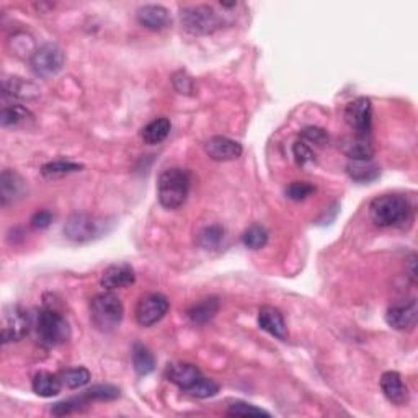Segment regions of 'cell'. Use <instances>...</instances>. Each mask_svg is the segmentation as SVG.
I'll return each mask as SVG.
<instances>
[{
    "mask_svg": "<svg viewBox=\"0 0 418 418\" xmlns=\"http://www.w3.org/2000/svg\"><path fill=\"white\" fill-rule=\"evenodd\" d=\"M412 205L404 195H382L369 203L371 221L377 228L404 225L412 219Z\"/></svg>",
    "mask_w": 418,
    "mask_h": 418,
    "instance_id": "1",
    "label": "cell"
},
{
    "mask_svg": "<svg viewBox=\"0 0 418 418\" xmlns=\"http://www.w3.org/2000/svg\"><path fill=\"white\" fill-rule=\"evenodd\" d=\"M191 188V175L185 168H168L157 182V196L165 209H178L185 205Z\"/></svg>",
    "mask_w": 418,
    "mask_h": 418,
    "instance_id": "2",
    "label": "cell"
},
{
    "mask_svg": "<svg viewBox=\"0 0 418 418\" xmlns=\"http://www.w3.org/2000/svg\"><path fill=\"white\" fill-rule=\"evenodd\" d=\"M115 223L108 218H100L88 213H76L69 216L64 225L66 239L76 244H87L108 234Z\"/></svg>",
    "mask_w": 418,
    "mask_h": 418,
    "instance_id": "3",
    "label": "cell"
},
{
    "mask_svg": "<svg viewBox=\"0 0 418 418\" xmlns=\"http://www.w3.org/2000/svg\"><path fill=\"white\" fill-rule=\"evenodd\" d=\"M35 329L39 345L46 348L59 347V345L69 342L71 338L69 322L56 307H44L39 310Z\"/></svg>",
    "mask_w": 418,
    "mask_h": 418,
    "instance_id": "4",
    "label": "cell"
},
{
    "mask_svg": "<svg viewBox=\"0 0 418 418\" xmlns=\"http://www.w3.org/2000/svg\"><path fill=\"white\" fill-rule=\"evenodd\" d=\"M124 307L121 299L111 291L97 295L90 302V319L97 330L110 333L121 324Z\"/></svg>",
    "mask_w": 418,
    "mask_h": 418,
    "instance_id": "5",
    "label": "cell"
},
{
    "mask_svg": "<svg viewBox=\"0 0 418 418\" xmlns=\"http://www.w3.org/2000/svg\"><path fill=\"white\" fill-rule=\"evenodd\" d=\"M180 20H182L185 31L196 36L213 35L214 31H218L224 25L221 14H218L209 5H191V7L182 9Z\"/></svg>",
    "mask_w": 418,
    "mask_h": 418,
    "instance_id": "6",
    "label": "cell"
},
{
    "mask_svg": "<svg viewBox=\"0 0 418 418\" xmlns=\"http://www.w3.org/2000/svg\"><path fill=\"white\" fill-rule=\"evenodd\" d=\"M31 327V319L26 310L20 306H7L2 312V343L20 342L28 335Z\"/></svg>",
    "mask_w": 418,
    "mask_h": 418,
    "instance_id": "7",
    "label": "cell"
},
{
    "mask_svg": "<svg viewBox=\"0 0 418 418\" xmlns=\"http://www.w3.org/2000/svg\"><path fill=\"white\" fill-rule=\"evenodd\" d=\"M30 66L31 71L35 72V76L43 78L53 77L59 74L62 66H64V53H62V49L58 44H43L41 48H38L31 54Z\"/></svg>",
    "mask_w": 418,
    "mask_h": 418,
    "instance_id": "8",
    "label": "cell"
},
{
    "mask_svg": "<svg viewBox=\"0 0 418 418\" xmlns=\"http://www.w3.org/2000/svg\"><path fill=\"white\" fill-rule=\"evenodd\" d=\"M168 299L159 292H149L139 299L136 306V320L141 327H152L160 322L168 312Z\"/></svg>",
    "mask_w": 418,
    "mask_h": 418,
    "instance_id": "9",
    "label": "cell"
},
{
    "mask_svg": "<svg viewBox=\"0 0 418 418\" xmlns=\"http://www.w3.org/2000/svg\"><path fill=\"white\" fill-rule=\"evenodd\" d=\"M345 121L358 134L366 136L371 131L372 124V103L369 98L360 97L350 101L345 108Z\"/></svg>",
    "mask_w": 418,
    "mask_h": 418,
    "instance_id": "10",
    "label": "cell"
},
{
    "mask_svg": "<svg viewBox=\"0 0 418 418\" xmlns=\"http://www.w3.org/2000/svg\"><path fill=\"white\" fill-rule=\"evenodd\" d=\"M26 195V182L20 173L10 168H5L0 175V200L2 206L14 205Z\"/></svg>",
    "mask_w": 418,
    "mask_h": 418,
    "instance_id": "11",
    "label": "cell"
},
{
    "mask_svg": "<svg viewBox=\"0 0 418 418\" xmlns=\"http://www.w3.org/2000/svg\"><path fill=\"white\" fill-rule=\"evenodd\" d=\"M418 307L415 299H410L409 302L395 304L389 307L386 312V322L394 330H412L417 324Z\"/></svg>",
    "mask_w": 418,
    "mask_h": 418,
    "instance_id": "12",
    "label": "cell"
},
{
    "mask_svg": "<svg viewBox=\"0 0 418 418\" xmlns=\"http://www.w3.org/2000/svg\"><path fill=\"white\" fill-rule=\"evenodd\" d=\"M205 151L213 160L228 162L240 157L242 146L234 139L225 138V136H213L206 141Z\"/></svg>",
    "mask_w": 418,
    "mask_h": 418,
    "instance_id": "13",
    "label": "cell"
},
{
    "mask_svg": "<svg viewBox=\"0 0 418 418\" xmlns=\"http://www.w3.org/2000/svg\"><path fill=\"white\" fill-rule=\"evenodd\" d=\"M136 19L141 26L148 28L151 31H160L172 24L170 12L162 5H144L138 9Z\"/></svg>",
    "mask_w": 418,
    "mask_h": 418,
    "instance_id": "14",
    "label": "cell"
},
{
    "mask_svg": "<svg viewBox=\"0 0 418 418\" xmlns=\"http://www.w3.org/2000/svg\"><path fill=\"white\" fill-rule=\"evenodd\" d=\"M136 281V275L131 265L128 263H116L106 268L101 275L100 285L106 291L121 290V287L131 286Z\"/></svg>",
    "mask_w": 418,
    "mask_h": 418,
    "instance_id": "15",
    "label": "cell"
},
{
    "mask_svg": "<svg viewBox=\"0 0 418 418\" xmlns=\"http://www.w3.org/2000/svg\"><path fill=\"white\" fill-rule=\"evenodd\" d=\"M258 325L260 329L268 332L271 337L278 340H286L287 338V327L283 314L276 307L265 306L258 312Z\"/></svg>",
    "mask_w": 418,
    "mask_h": 418,
    "instance_id": "16",
    "label": "cell"
},
{
    "mask_svg": "<svg viewBox=\"0 0 418 418\" xmlns=\"http://www.w3.org/2000/svg\"><path fill=\"white\" fill-rule=\"evenodd\" d=\"M381 389L389 402L394 405H405L409 402V389L402 381V376L395 371L384 372L381 377Z\"/></svg>",
    "mask_w": 418,
    "mask_h": 418,
    "instance_id": "17",
    "label": "cell"
},
{
    "mask_svg": "<svg viewBox=\"0 0 418 418\" xmlns=\"http://www.w3.org/2000/svg\"><path fill=\"white\" fill-rule=\"evenodd\" d=\"M168 381H172L175 386H178L182 391L190 389L201 377V371L191 363H175L167 369Z\"/></svg>",
    "mask_w": 418,
    "mask_h": 418,
    "instance_id": "18",
    "label": "cell"
},
{
    "mask_svg": "<svg viewBox=\"0 0 418 418\" xmlns=\"http://www.w3.org/2000/svg\"><path fill=\"white\" fill-rule=\"evenodd\" d=\"M219 312V299L218 297H205L201 299V301L195 302L193 306L188 309V319L193 322V324L198 325H203V324H208V322H211L214 317H216V314Z\"/></svg>",
    "mask_w": 418,
    "mask_h": 418,
    "instance_id": "19",
    "label": "cell"
},
{
    "mask_svg": "<svg viewBox=\"0 0 418 418\" xmlns=\"http://www.w3.org/2000/svg\"><path fill=\"white\" fill-rule=\"evenodd\" d=\"M342 149L350 160H371L372 156H374L372 144L366 139V136L361 134L345 139Z\"/></svg>",
    "mask_w": 418,
    "mask_h": 418,
    "instance_id": "20",
    "label": "cell"
},
{
    "mask_svg": "<svg viewBox=\"0 0 418 418\" xmlns=\"http://www.w3.org/2000/svg\"><path fill=\"white\" fill-rule=\"evenodd\" d=\"M64 384H62L61 377H58L56 374H51V372L46 371H41L38 372V374L33 377V392L39 397H44V399H49V397H56L61 392V389Z\"/></svg>",
    "mask_w": 418,
    "mask_h": 418,
    "instance_id": "21",
    "label": "cell"
},
{
    "mask_svg": "<svg viewBox=\"0 0 418 418\" xmlns=\"http://www.w3.org/2000/svg\"><path fill=\"white\" fill-rule=\"evenodd\" d=\"M347 173L355 182L369 183L379 177L381 168L372 160H350L347 165Z\"/></svg>",
    "mask_w": 418,
    "mask_h": 418,
    "instance_id": "22",
    "label": "cell"
},
{
    "mask_svg": "<svg viewBox=\"0 0 418 418\" xmlns=\"http://www.w3.org/2000/svg\"><path fill=\"white\" fill-rule=\"evenodd\" d=\"M170 129H172V123L168 118H156V120H152L148 126L143 129V136L144 143L148 144H160L162 141L167 139V136L170 134Z\"/></svg>",
    "mask_w": 418,
    "mask_h": 418,
    "instance_id": "23",
    "label": "cell"
},
{
    "mask_svg": "<svg viewBox=\"0 0 418 418\" xmlns=\"http://www.w3.org/2000/svg\"><path fill=\"white\" fill-rule=\"evenodd\" d=\"M133 366L139 376H148L156 369V358L148 347H144L141 343H134Z\"/></svg>",
    "mask_w": 418,
    "mask_h": 418,
    "instance_id": "24",
    "label": "cell"
},
{
    "mask_svg": "<svg viewBox=\"0 0 418 418\" xmlns=\"http://www.w3.org/2000/svg\"><path fill=\"white\" fill-rule=\"evenodd\" d=\"M82 168H83L82 163H77V162L54 160V162L44 163V165L41 167V173H43V177H46V178H58V177H64V175H69V173L81 172Z\"/></svg>",
    "mask_w": 418,
    "mask_h": 418,
    "instance_id": "25",
    "label": "cell"
},
{
    "mask_svg": "<svg viewBox=\"0 0 418 418\" xmlns=\"http://www.w3.org/2000/svg\"><path fill=\"white\" fill-rule=\"evenodd\" d=\"M33 115L30 110H26L25 106L21 105H12V106H5L0 113V124L2 128H14L19 126V124L25 123L26 120H31Z\"/></svg>",
    "mask_w": 418,
    "mask_h": 418,
    "instance_id": "26",
    "label": "cell"
},
{
    "mask_svg": "<svg viewBox=\"0 0 418 418\" xmlns=\"http://www.w3.org/2000/svg\"><path fill=\"white\" fill-rule=\"evenodd\" d=\"M242 242L247 248H252V250H260L267 245L268 242V230L260 224H253L248 228L244 235H242Z\"/></svg>",
    "mask_w": 418,
    "mask_h": 418,
    "instance_id": "27",
    "label": "cell"
},
{
    "mask_svg": "<svg viewBox=\"0 0 418 418\" xmlns=\"http://www.w3.org/2000/svg\"><path fill=\"white\" fill-rule=\"evenodd\" d=\"M90 377H92V374H90V371L87 368H72L62 372L61 381L69 389H81L83 386H87L90 382Z\"/></svg>",
    "mask_w": 418,
    "mask_h": 418,
    "instance_id": "28",
    "label": "cell"
},
{
    "mask_svg": "<svg viewBox=\"0 0 418 418\" xmlns=\"http://www.w3.org/2000/svg\"><path fill=\"white\" fill-rule=\"evenodd\" d=\"M4 93L10 95V97L31 98L36 95V88L31 83L20 81V78H10V81L4 82Z\"/></svg>",
    "mask_w": 418,
    "mask_h": 418,
    "instance_id": "29",
    "label": "cell"
},
{
    "mask_svg": "<svg viewBox=\"0 0 418 418\" xmlns=\"http://www.w3.org/2000/svg\"><path fill=\"white\" fill-rule=\"evenodd\" d=\"M82 397L86 399L87 404L92 402V400H113L120 397V389L110 386V384H98V386L87 389L82 394Z\"/></svg>",
    "mask_w": 418,
    "mask_h": 418,
    "instance_id": "30",
    "label": "cell"
},
{
    "mask_svg": "<svg viewBox=\"0 0 418 418\" xmlns=\"http://www.w3.org/2000/svg\"><path fill=\"white\" fill-rule=\"evenodd\" d=\"M224 239V229L221 225H208V228L201 229L200 234H198V245L203 248H214L221 244Z\"/></svg>",
    "mask_w": 418,
    "mask_h": 418,
    "instance_id": "31",
    "label": "cell"
},
{
    "mask_svg": "<svg viewBox=\"0 0 418 418\" xmlns=\"http://www.w3.org/2000/svg\"><path fill=\"white\" fill-rule=\"evenodd\" d=\"M188 395L195 399H209L214 397L219 392V386L213 379H208V377H200L193 386L185 391Z\"/></svg>",
    "mask_w": 418,
    "mask_h": 418,
    "instance_id": "32",
    "label": "cell"
},
{
    "mask_svg": "<svg viewBox=\"0 0 418 418\" xmlns=\"http://www.w3.org/2000/svg\"><path fill=\"white\" fill-rule=\"evenodd\" d=\"M301 141H304L307 146H315V148H325L329 144V134L325 129L317 126H307L301 131Z\"/></svg>",
    "mask_w": 418,
    "mask_h": 418,
    "instance_id": "33",
    "label": "cell"
},
{
    "mask_svg": "<svg viewBox=\"0 0 418 418\" xmlns=\"http://www.w3.org/2000/svg\"><path fill=\"white\" fill-rule=\"evenodd\" d=\"M88 404L86 402V399L82 397V395H78V397L74 399H69V400H62V402L54 404L51 407V414L56 415V417H64V415H71L74 414L77 410H82L83 407H87Z\"/></svg>",
    "mask_w": 418,
    "mask_h": 418,
    "instance_id": "34",
    "label": "cell"
},
{
    "mask_svg": "<svg viewBox=\"0 0 418 418\" xmlns=\"http://www.w3.org/2000/svg\"><path fill=\"white\" fill-rule=\"evenodd\" d=\"M229 417H271L270 412L247 402H234L228 409Z\"/></svg>",
    "mask_w": 418,
    "mask_h": 418,
    "instance_id": "35",
    "label": "cell"
},
{
    "mask_svg": "<svg viewBox=\"0 0 418 418\" xmlns=\"http://www.w3.org/2000/svg\"><path fill=\"white\" fill-rule=\"evenodd\" d=\"M292 156H295V160L299 167L310 165V163H314L315 160L312 148L304 143V141H297V143H295V146H292Z\"/></svg>",
    "mask_w": 418,
    "mask_h": 418,
    "instance_id": "36",
    "label": "cell"
},
{
    "mask_svg": "<svg viewBox=\"0 0 418 418\" xmlns=\"http://www.w3.org/2000/svg\"><path fill=\"white\" fill-rule=\"evenodd\" d=\"M314 191H315V186L307 182H292L286 188V196L292 201H302L306 200L307 196L312 195Z\"/></svg>",
    "mask_w": 418,
    "mask_h": 418,
    "instance_id": "37",
    "label": "cell"
},
{
    "mask_svg": "<svg viewBox=\"0 0 418 418\" xmlns=\"http://www.w3.org/2000/svg\"><path fill=\"white\" fill-rule=\"evenodd\" d=\"M173 87L177 88L178 93H191L193 92V78L186 76L185 72H177L173 76Z\"/></svg>",
    "mask_w": 418,
    "mask_h": 418,
    "instance_id": "38",
    "label": "cell"
},
{
    "mask_svg": "<svg viewBox=\"0 0 418 418\" xmlns=\"http://www.w3.org/2000/svg\"><path fill=\"white\" fill-rule=\"evenodd\" d=\"M53 219H54L53 213L48 211V209H43V211H38V213L33 214L31 225L35 229H46L48 225L53 223Z\"/></svg>",
    "mask_w": 418,
    "mask_h": 418,
    "instance_id": "39",
    "label": "cell"
},
{
    "mask_svg": "<svg viewBox=\"0 0 418 418\" xmlns=\"http://www.w3.org/2000/svg\"><path fill=\"white\" fill-rule=\"evenodd\" d=\"M407 263H409V278L412 280V283H417V270H415V265H417V255L414 253L409 260H407Z\"/></svg>",
    "mask_w": 418,
    "mask_h": 418,
    "instance_id": "40",
    "label": "cell"
}]
</instances>
